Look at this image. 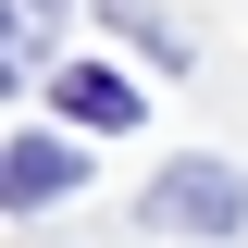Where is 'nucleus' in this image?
Here are the masks:
<instances>
[{
    "label": "nucleus",
    "mask_w": 248,
    "mask_h": 248,
    "mask_svg": "<svg viewBox=\"0 0 248 248\" xmlns=\"http://www.w3.org/2000/svg\"><path fill=\"white\" fill-rule=\"evenodd\" d=\"M149 223H161V236H236V223H248V174H223V161H174V174L149 186Z\"/></svg>",
    "instance_id": "nucleus-1"
},
{
    "label": "nucleus",
    "mask_w": 248,
    "mask_h": 248,
    "mask_svg": "<svg viewBox=\"0 0 248 248\" xmlns=\"http://www.w3.org/2000/svg\"><path fill=\"white\" fill-rule=\"evenodd\" d=\"M62 186H75V149H62V137H25V149H0V211H50Z\"/></svg>",
    "instance_id": "nucleus-2"
},
{
    "label": "nucleus",
    "mask_w": 248,
    "mask_h": 248,
    "mask_svg": "<svg viewBox=\"0 0 248 248\" xmlns=\"http://www.w3.org/2000/svg\"><path fill=\"white\" fill-rule=\"evenodd\" d=\"M62 112L99 124V137H124V124H137V87H124L112 62H75V75H62Z\"/></svg>",
    "instance_id": "nucleus-3"
},
{
    "label": "nucleus",
    "mask_w": 248,
    "mask_h": 248,
    "mask_svg": "<svg viewBox=\"0 0 248 248\" xmlns=\"http://www.w3.org/2000/svg\"><path fill=\"white\" fill-rule=\"evenodd\" d=\"M99 13H112V25H124V37H137V50H161V62H186V37H174V25H161L149 0H99Z\"/></svg>",
    "instance_id": "nucleus-4"
},
{
    "label": "nucleus",
    "mask_w": 248,
    "mask_h": 248,
    "mask_svg": "<svg viewBox=\"0 0 248 248\" xmlns=\"http://www.w3.org/2000/svg\"><path fill=\"white\" fill-rule=\"evenodd\" d=\"M0 87H13V50H0Z\"/></svg>",
    "instance_id": "nucleus-5"
},
{
    "label": "nucleus",
    "mask_w": 248,
    "mask_h": 248,
    "mask_svg": "<svg viewBox=\"0 0 248 248\" xmlns=\"http://www.w3.org/2000/svg\"><path fill=\"white\" fill-rule=\"evenodd\" d=\"M0 50H13V25H0Z\"/></svg>",
    "instance_id": "nucleus-6"
}]
</instances>
